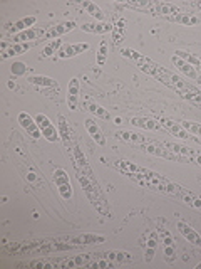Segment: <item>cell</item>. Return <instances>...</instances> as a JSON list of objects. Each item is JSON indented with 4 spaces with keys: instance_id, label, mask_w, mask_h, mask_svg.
<instances>
[{
    "instance_id": "obj_1",
    "label": "cell",
    "mask_w": 201,
    "mask_h": 269,
    "mask_svg": "<svg viewBox=\"0 0 201 269\" xmlns=\"http://www.w3.org/2000/svg\"><path fill=\"white\" fill-rule=\"evenodd\" d=\"M77 180H79V184H81L84 194L87 195V199H89V202L92 204L94 209L99 212L101 215H104V217H112V212L108 204V199H106V195L102 194L97 182L94 179H89V177L81 172H77Z\"/></svg>"
},
{
    "instance_id": "obj_2",
    "label": "cell",
    "mask_w": 201,
    "mask_h": 269,
    "mask_svg": "<svg viewBox=\"0 0 201 269\" xmlns=\"http://www.w3.org/2000/svg\"><path fill=\"white\" fill-rule=\"evenodd\" d=\"M57 239L69 242V244H72L75 249H77V248H82V246L102 244V242H106V236H102V234L82 232V234H69V236H57Z\"/></svg>"
},
{
    "instance_id": "obj_3",
    "label": "cell",
    "mask_w": 201,
    "mask_h": 269,
    "mask_svg": "<svg viewBox=\"0 0 201 269\" xmlns=\"http://www.w3.org/2000/svg\"><path fill=\"white\" fill-rule=\"evenodd\" d=\"M52 182L55 184L59 190V195L62 197V200L69 202L74 197V190H72V185H71V179H69V173L66 172L64 168H55L52 172Z\"/></svg>"
},
{
    "instance_id": "obj_4",
    "label": "cell",
    "mask_w": 201,
    "mask_h": 269,
    "mask_svg": "<svg viewBox=\"0 0 201 269\" xmlns=\"http://www.w3.org/2000/svg\"><path fill=\"white\" fill-rule=\"evenodd\" d=\"M72 155H74V166H75V170H77V172H81V173H84V175H87L89 179H94V180H96L92 168H91L89 162H87L84 151H82L81 146H79L77 140H75L74 145H72Z\"/></svg>"
},
{
    "instance_id": "obj_5",
    "label": "cell",
    "mask_w": 201,
    "mask_h": 269,
    "mask_svg": "<svg viewBox=\"0 0 201 269\" xmlns=\"http://www.w3.org/2000/svg\"><path fill=\"white\" fill-rule=\"evenodd\" d=\"M17 121H18V124H20V126L24 128L25 131H27V135L30 136V138L39 140L40 136H42V131H40V128H39V124H37L36 118H32V116H30L27 111H20V113H18Z\"/></svg>"
},
{
    "instance_id": "obj_6",
    "label": "cell",
    "mask_w": 201,
    "mask_h": 269,
    "mask_svg": "<svg viewBox=\"0 0 201 269\" xmlns=\"http://www.w3.org/2000/svg\"><path fill=\"white\" fill-rule=\"evenodd\" d=\"M81 103V81L79 78H72L67 84V106L71 111H77Z\"/></svg>"
},
{
    "instance_id": "obj_7",
    "label": "cell",
    "mask_w": 201,
    "mask_h": 269,
    "mask_svg": "<svg viewBox=\"0 0 201 269\" xmlns=\"http://www.w3.org/2000/svg\"><path fill=\"white\" fill-rule=\"evenodd\" d=\"M57 123H59V135H60V140H62L64 146H66V148H72V145H74V142H75V136L72 135V130H71L69 123H67L66 116L59 115Z\"/></svg>"
},
{
    "instance_id": "obj_8",
    "label": "cell",
    "mask_w": 201,
    "mask_h": 269,
    "mask_svg": "<svg viewBox=\"0 0 201 269\" xmlns=\"http://www.w3.org/2000/svg\"><path fill=\"white\" fill-rule=\"evenodd\" d=\"M180 94L181 98H184V100H188L191 104L198 106V108L201 109V89H198L196 86H193L191 83H184V86L180 89Z\"/></svg>"
},
{
    "instance_id": "obj_9",
    "label": "cell",
    "mask_w": 201,
    "mask_h": 269,
    "mask_svg": "<svg viewBox=\"0 0 201 269\" xmlns=\"http://www.w3.org/2000/svg\"><path fill=\"white\" fill-rule=\"evenodd\" d=\"M89 49V44L81 42V44H64L62 47L59 49L57 52V58L59 59H69L74 58V56H79L82 52H86Z\"/></svg>"
},
{
    "instance_id": "obj_10",
    "label": "cell",
    "mask_w": 201,
    "mask_h": 269,
    "mask_svg": "<svg viewBox=\"0 0 201 269\" xmlns=\"http://www.w3.org/2000/svg\"><path fill=\"white\" fill-rule=\"evenodd\" d=\"M75 27H77V22L75 21L59 22L57 25H54V27L49 29V32L45 34V37H47V39H60L64 34L71 32V30H74Z\"/></svg>"
},
{
    "instance_id": "obj_11",
    "label": "cell",
    "mask_w": 201,
    "mask_h": 269,
    "mask_svg": "<svg viewBox=\"0 0 201 269\" xmlns=\"http://www.w3.org/2000/svg\"><path fill=\"white\" fill-rule=\"evenodd\" d=\"M44 30L42 29H37V27H32V29H27L24 32H18L15 34L12 37V44H20V42H36L37 39L44 37Z\"/></svg>"
},
{
    "instance_id": "obj_12",
    "label": "cell",
    "mask_w": 201,
    "mask_h": 269,
    "mask_svg": "<svg viewBox=\"0 0 201 269\" xmlns=\"http://www.w3.org/2000/svg\"><path fill=\"white\" fill-rule=\"evenodd\" d=\"M171 62L174 64V67H178V71H180V73H183L184 76H188L189 79H198L200 78V73L196 71V67L193 66V64L186 62L184 59H181L180 56L173 54L171 56Z\"/></svg>"
},
{
    "instance_id": "obj_13",
    "label": "cell",
    "mask_w": 201,
    "mask_h": 269,
    "mask_svg": "<svg viewBox=\"0 0 201 269\" xmlns=\"http://www.w3.org/2000/svg\"><path fill=\"white\" fill-rule=\"evenodd\" d=\"M84 126H86L87 133L91 135V138H92L97 145H101V146L106 145V135L102 133V130L96 121H94L92 118H87V120H84Z\"/></svg>"
},
{
    "instance_id": "obj_14",
    "label": "cell",
    "mask_w": 201,
    "mask_h": 269,
    "mask_svg": "<svg viewBox=\"0 0 201 269\" xmlns=\"http://www.w3.org/2000/svg\"><path fill=\"white\" fill-rule=\"evenodd\" d=\"M176 227H178V230H180L181 236H183L188 242H191L193 246H201V236L196 232L195 229H193L191 226H188L186 222L180 221L176 224Z\"/></svg>"
},
{
    "instance_id": "obj_15",
    "label": "cell",
    "mask_w": 201,
    "mask_h": 269,
    "mask_svg": "<svg viewBox=\"0 0 201 269\" xmlns=\"http://www.w3.org/2000/svg\"><path fill=\"white\" fill-rule=\"evenodd\" d=\"M159 124H163L166 130H169L174 136H178V138H181V140L191 138V135H189L188 131L184 130L183 124H181V123H176V121L168 120V118H161V120H159Z\"/></svg>"
},
{
    "instance_id": "obj_16",
    "label": "cell",
    "mask_w": 201,
    "mask_h": 269,
    "mask_svg": "<svg viewBox=\"0 0 201 269\" xmlns=\"http://www.w3.org/2000/svg\"><path fill=\"white\" fill-rule=\"evenodd\" d=\"M36 42H20V44H10V47L7 49L5 52H2V59H7V58H14V56H22L32 49Z\"/></svg>"
},
{
    "instance_id": "obj_17",
    "label": "cell",
    "mask_w": 201,
    "mask_h": 269,
    "mask_svg": "<svg viewBox=\"0 0 201 269\" xmlns=\"http://www.w3.org/2000/svg\"><path fill=\"white\" fill-rule=\"evenodd\" d=\"M104 257H108L111 263H117V264L134 263V257L126 251H109V252H104Z\"/></svg>"
},
{
    "instance_id": "obj_18",
    "label": "cell",
    "mask_w": 201,
    "mask_h": 269,
    "mask_svg": "<svg viewBox=\"0 0 201 269\" xmlns=\"http://www.w3.org/2000/svg\"><path fill=\"white\" fill-rule=\"evenodd\" d=\"M86 108H87V111L92 113V115L97 116V118H101V120H104V121H111V120H112L111 113H109L106 108H102L101 104L94 103V101H87V103H86Z\"/></svg>"
},
{
    "instance_id": "obj_19",
    "label": "cell",
    "mask_w": 201,
    "mask_h": 269,
    "mask_svg": "<svg viewBox=\"0 0 201 269\" xmlns=\"http://www.w3.org/2000/svg\"><path fill=\"white\" fill-rule=\"evenodd\" d=\"M114 29L109 22H99V24H84L81 27V30L89 34H108Z\"/></svg>"
},
{
    "instance_id": "obj_20",
    "label": "cell",
    "mask_w": 201,
    "mask_h": 269,
    "mask_svg": "<svg viewBox=\"0 0 201 269\" xmlns=\"http://www.w3.org/2000/svg\"><path fill=\"white\" fill-rule=\"evenodd\" d=\"M136 66L139 67V69L143 71V73L149 74V76H156V71H158V64L153 62L149 58H146V56H141L138 61H136Z\"/></svg>"
},
{
    "instance_id": "obj_21",
    "label": "cell",
    "mask_w": 201,
    "mask_h": 269,
    "mask_svg": "<svg viewBox=\"0 0 201 269\" xmlns=\"http://www.w3.org/2000/svg\"><path fill=\"white\" fill-rule=\"evenodd\" d=\"M116 138H119V140H123V142H126V143H132V145H143L146 140L143 138V135H139V133H134V131H117L116 133Z\"/></svg>"
},
{
    "instance_id": "obj_22",
    "label": "cell",
    "mask_w": 201,
    "mask_h": 269,
    "mask_svg": "<svg viewBox=\"0 0 201 269\" xmlns=\"http://www.w3.org/2000/svg\"><path fill=\"white\" fill-rule=\"evenodd\" d=\"M129 123L132 126H139V128H143V130H149V131H156L161 128V124L156 123V121L151 118H131Z\"/></svg>"
},
{
    "instance_id": "obj_23",
    "label": "cell",
    "mask_w": 201,
    "mask_h": 269,
    "mask_svg": "<svg viewBox=\"0 0 201 269\" xmlns=\"http://www.w3.org/2000/svg\"><path fill=\"white\" fill-rule=\"evenodd\" d=\"M114 166L128 177L132 175V173H138L139 170H141V166L132 164V162H129V160H117V162H114Z\"/></svg>"
},
{
    "instance_id": "obj_24",
    "label": "cell",
    "mask_w": 201,
    "mask_h": 269,
    "mask_svg": "<svg viewBox=\"0 0 201 269\" xmlns=\"http://www.w3.org/2000/svg\"><path fill=\"white\" fill-rule=\"evenodd\" d=\"M82 7L86 9V12L91 15V17H94V19H97L99 22H106V15L104 12H102V9L97 3H94V2H82L81 3Z\"/></svg>"
},
{
    "instance_id": "obj_25",
    "label": "cell",
    "mask_w": 201,
    "mask_h": 269,
    "mask_svg": "<svg viewBox=\"0 0 201 269\" xmlns=\"http://www.w3.org/2000/svg\"><path fill=\"white\" fill-rule=\"evenodd\" d=\"M27 81L30 84L40 86V88H57V81H54L52 78H47V76H30Z\"/></svg>"
},
{
    "instance_id": "obj_26",
    "label": "cell",
    "mask_w": 201,
    "mask_h": 269,
    "mask_svg": "<svg viewBox=\"0 0 201 269\" xmlns=\"http://www.w3.org/2000/svg\"><path fill=\"white\" fill-rule=\"evenodd\" d=\"M180 12H181V10L178 9L176 5H173V3L161 2V3H156V5H154V14L166 15V17H171V15H176Z\"/></svg>"
},
{
    "instance_id": "obj_27",
    "label": "cell",
    "mask_w": 201,
    "mask_h": 269,
    "mask_svg": "<svg viewBox=\"0 0 201 269\" xmlns=\"http://www.w3.org/2000/svg\"><path fill=\"white\" fill-rule=\"evenodd\" d=\"M168 21L171 22H176V24H184V25H195L200 22L198 17H195V15H189V14H176V15H171V17H168Z\"/></svg>"
},
{
    "instance_id": "obj_28",
    "label": "cell",
    "mask_w": 201,
    "mask_h": 269,
    "mask_svg": "<svg viewBox=\"0 0 201 269\" xmlns=\"http://www.w3.org/2000/svg\"><path fill=\"white\" fill-rule=\"evenodd\" d=\"M62 45H64L62 39H54V41H51V42H49V44L44 47V51H42V54H40V58H42V59H47V58H51V56L57 54L59 49L62 47Z\"/></svg>"
},
{
    "instance_id": "obj_29",
    "label": "cell",
    "mask_w": 201,
    "mask_h": 269,
    "mask_svg": "<svg viewBox=\"0 0 201 269\" xmlns=\"http://www.w3.org/2000/svg\"><path fill=\"white\" fill-rule=\"evenodd\" d=\"M36 22H37L36 15H29V17L22 19V21L15 22V24H14V30H17V34L18 32H24V30H27V29H32L34 25H36Z\"/></svg>"
},
{
    "instance_id": "obj_30",
    "label": "cell",
    "mask_w": 201,
    "mask_h": 269,
    "mask_svg": "<svg viewBox=\"0 0 201 269\" xmlns=\"http://www.w3.org/2000/svg\"><path fill=\"white\" fill-rule=\"evenodd\" d=\"M42 136L47 142H51V143H55V142H59L60 140V135H59V128H55L54 126V123L51 124V126H47L45 130H42Z\"/></svg>"
},
{
    "instance_id": "obj_31",
    "label": "cell",
    "mask_w": 201,
    "mask_h": 269,
    "mask_svg": "<svg viewBox=\"0 0 201 269\" xmlns=\"http://www.w3.org/2000/svg\"><path fill=\"white\" fill-rule=\"evenodd\" d=\"M181 124H183V128L189 135L201 136V123H196V121H181Z\"/></svg>"
},
{
    "instance_id": "obj_32",
    "label": "cell",
    "mask_w": 201,
    "mask_h": 269,
    "mask_svg": "<svg viewBox=\"0 0 201 269\" xmlns=\"http://www.w3.org/2000/svg\"><path fill=\"white\" fill-rule=\"evenodd\" d=\"M174 54L180 56V58L184 59L186 62L193 64L195 67H200V66H201V61H200L198 58H195V56H193L191 52H186V51H174Z\"/></svg>"
},
{
    "instance_id": "obj_33",
    "label": "cell",
    "mask_w": 201,
    "mask_h": 269,
    "mask_svg": "<svg viewBox=\"0 0 201 269\" xmlns=\"http://www.w3.org/2000/svg\"><path fill=\"white\" fill-rule=\"evenodd\" d=\"M96 61H97V64H99V66H104L106 61H108V42H106V41H101Z\"/></svg>"
},
{
    "instance_id": "obj_34",
    "label": "cell",
    "mask_w": 201,
    "mask_h": 269,
    "mask_svg": "<svg viewBox=\"0 0 201 269\" xmlns=\"http://www.w3.org/2000/svg\"><path fill=\"white\" fill-rule=\"evenodd\" d=\"M10 73L14 76H24L27 74V64L24 62H14L12 66H10Z\"/></svg>"
},
{
    "instance_id": "obj_35",
    "label": "cell",
    "mask_w": 201,
    "mask_h": 269,
    "mask_svg": "<svg viewBox=\"0 0 201 269\" xmlns=\"http://www.w3.org/2000/svg\"><path fill=\"white\" fill-rule=\"evenodd\" d=\"M36 121H37V124H39L40 131L45 130V128H47V126H51V124H52V121L49 120L45 115H42V113H39V115L36 116Z\"/></svg>"
},
{
    "instance_id": "obj_36",
    "label": "cell",
    "mask_w": 201,
    "mask_h": 269,
    "mask_svg": "<svg viewBox=\"0 0 201 269\" xmlns=\"http://www.w3.org/2000/svg\"><path fill=\"white\" fill-rule=\"evenodd\" d=\"M164 256H166V259L171 263L173 257L176 256V252H174V246H164Z\"/></svg>"
},
{
    "instance_id": "obj_37",
    "label": "cell",
    "mask_w": 201,
    "mask_h": 269,
    "mask_svg": "<svg viewBox=\"0 0 201 269\" xmlns=\"http://www.w3.org/2000/svg\"><path fill=\"white\" fill-rule=\"evenodd\" d=\"M147 248H149V249H156L158 248V236L154 232L149 236V241H147Z\"/></svg>"
},
{
    "instance_id": "obj_38",
    "label": "cell",
    "mask_w": 201,
    "mask_h": 269,
    "mask_svg": "<svg viewBox=\"0 0 201 269\" xmlns=\"http://www.w3.org/2000/svg\"><path fill=\"white\" fill-rule=\"evenodd\" d=\"M154 254H156V249H149V248H147L146 252H144V261H146V263H151Z\"/></svg>"
},
{
    "instance_id": "obj_39",
    "label": "cell",
    "mask_w": 201,
    "mask_h": 269,
    "mask_svg": "<svg viewBox=\"0 0 201 269\" xmlns=\"http://www.w3.org/2000/svg\"><path fill=\"white\" fill-rule=\"evenodd\" d=\"M163 244L164 246H173V239H171V234L169 232H163Z\"/></svg>"
},
{
    "instance_id": "obj_40",
    "label": "cell",
    "mask_w": 201,
    "mask_h": 269,
    "mask_svg": "<svg viewBox=\"0 0 201 269\" xmlns=\"http://www.w3.org/2000/svg\"><path fill=\"white\" fill-rule=\"evenodd\" d=\"M193 162H195V164H198V165L201 166V151H196V155L193 157Z\"/></svg>"
},
{
    "instance_id": "obj_41",
    "label": "cell",
    "mask_w": 201,
    "mask_h": 269,
    "mask_svg": "<svg viewBox=\"0 0 201 269\" xmlns=\"http://www.w3.org/2000/svg\"><path fill=\"white\" fill-rule=\"evenodd\" d=\"M7 86H9L10 89H15V86H17V84H15V83H12V81H9V84H7Z\"/></svg>"
},
{
    "instance_id": "obj_42",
    "label": "cell",
    "mask_w": 201,
    "mask_h": 269,
    "mask_svg": "<svg viewBox=\"0 0 201 269\" xmlns=\"http://www.w3.org/2000/svg\"><path fill=\"white\" fill-rule=\"evenodd\" d=\"M114 123H116V124H121V123H123V121H121V118H116V120H114Z\"/></svg>"
},
{
    "instance_id": "obj_43",
    "label": "cell",
    "mask_w": 201,
    "mask_h": 269,
    "mask_svg": "<svg viewBox=\"0 0 201 269\" xmlns=\"http://www.w3.org/2000/svg\"><path fill=\"white\" fill-rule=\"evenodd\" d=\"M196 142H198V143H201V136H200V138H196Z\"/></svg>"
},
{
    "instance_id": "obj_44",
    "label": "cell",
    "mask_w": 201,
    "mask_h": 269,
    "mask_svg": "<svg viewBox=\"0 0 201 269\" xmlns=\"http://www.w3.org/2000/svg\"><path fill=\"white\" fill-rule=\"evenodd\" d=\"M196 269H201V263L198 264V266H196Z\"/></svg>"
}]
</instances>
